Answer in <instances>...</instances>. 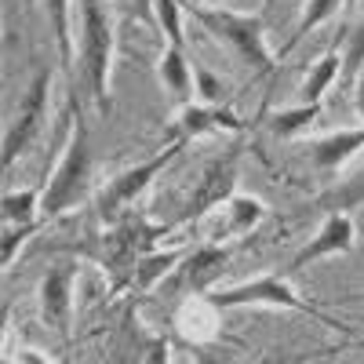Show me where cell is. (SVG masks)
Instances as JSON below:
<instances>
[{
  "instance_id": "cell-1",
  "label": "cell",
  "mask_w": 364,
  "mask_h": 364,
  "mask_svg": "<svg viewBox=\"0 0 364 364\" xmlns=\"http://www.w3.org/2000/svg\"><path fill=\"white\" fill-rule=\"evenodd\" d=\"M77 55L87 80V91L95 99V109L109 117L113 95H109V73H113V18L106 15L102 0H77Z\"/></svg>"
},
{
  "instance_id": "cell-2",
  "label": "cell",
  "mask_w": 364,
  "mask_h": 364,
  "mask_svg": "<svg viewBox=\"0 0 364 364\" xmlns=\"http://www.w3.org/2000/svg\"><path fill=\"white\" fill-rule=\"evenodd\" d=\"M190 18L208 29L223 48H230L237 55L240 66H248L255 77H269L273 73V51L266 44V29L255 15H245V11H230V8H197L190 4Z\"/></svg>"
},
{
  "instance_id": "cell-3",
  "label": "cell",
  "mask_w": 364,
  "mask_h": 364,
  "mask_svg": "<svg viewBox=\"0 0 364 364\" xmlns=\"http://www.w3.org/2000/svg\"><path fill=\"white\" fill-rule=\"evenodd\" d=\"M91 135L84 117L73 109V128H70V142L63 149V161L55 164L51 178L44 182V200H41V215L44 219H58L70 208H77L87 190H91Z\"/></svg>"
},
{
  "instance_id": "cell-4",
  "label": "cell",
  "mask_w": 364,
  "mask_h": 364,
  "mask_svg": "<svg viewBox=\"0 0 364 364\" xmlns=\"http://www.w3.org/2000/svg\"><path fill=\"white\" fill-rule=\"evenodd\" d=\"M215 310H240V306H273V310H295V314H306L314 321H321L331 331H343L346 324L328 317L324 310H317L314 302L299 299V291L291 288V281L284 273H266V277H252V281H240L230 288H215L204 295Z\"/></svg>"
},
{
  "instance_id": "cell-5",
  "label": "cell",
  "mask_w": 364,
  "mask_h": 364,
  "mask_svg": "<svg viewBox=\"0 0 364 364\" xmlns=\"http://www.w3.org/2000/svg\"><path fill=\"white\" fill-rule=\"evenodd\" d=\"M182 149H186V139H171L164 149H157V154L154 157H146V161H139V164H132L128 171H120L117 178H109L106 182V190L95 197V211H99V215L102 219H120V215H124V208L139 197V193H146L149 190V182H154L178 154H182Z\"/></svg>"
},
{
  "instance_id": "cell-6",
  "label": "cell",
  "mask_w": 364,
  "mask_h": 364,
  "mask_svg": "<svg viewBox=\"0 0 364 364\" xmlns=\"http://www.w3.org/2000/svg\"><path fill=\"white\" fill-rule=\"evenodd\" d=\"M237 175H240V142L230 146L219 161H211L200 171L197 186H193V193H190V200H186V208H182V215H178L175 226L197 223V219L211 215L215 208H223L230 197H237Z\"/></svg>"
},
{
  "instance_id": "cell-7",
  "label": "cell",
  "mask_w": 364,
  "mask_h": 364,
  "mask_svg": "<svg viewBox=\"0 0 364 364\" xmlns=\"http://www.w3.org/2000/svg\"><path fill=\"white\" fill-rule=\"evenodd\" d=\"M48 95H51V77H48V70H41L33 77V84L26 87V99H22L18 113L4 128V168H11L18 157H26V149L37 142L44 113H48Z\"/></svg>"
},
{
  "instance_id": "cell-8",
  "label": "cell",
  "mask_w": 364,
  "mask_h": 364,
  "mask_svg": "<svg viewBox=\"0 0 364 364\" xmlns=\"http://www.w3.org/2000/svg\"><path fill=\"white\" fill-rule=\"evenodd\" d=\"M230 255H233L230 248L204 240V245H197L193 252H186V259L175 266L171 281H164V288L175 291V295H208V291H215L219 277L230 266Z\"/></svg>"
},
{
  "instance_id": "cell-9",
  "label": "cell",
  "mask_w": 364,
  "mask_h": 364,
  "mask_svg": "<svg viewBox=\"0 0 364 364\" xmlns=\"http://www.w3.org/2000/svg\"><path fill=\"white\" fill-rule=\"evenodd\" d=\"M353 237H357L353 219L346 215V211H331V215H324L317 237L295 252V259H291L288 269H284V277L291 281V277H299L302 269H310L314 262H321V259H328V255H346V252H353Z\"/></svg>"
},
{
  "instance_id": "cell-10",
  "label": "cell",
  "mask_w": 364,
  "mask_h": 364,
  "mask_svg": "<svg viewBox=\"0 0 364 364\" xmlns=\"http://www.w3.org/2000/svg\"><path fill=\"white\" fill-rule=\"evenodd\" d=\"M73 281H77V266L66 262V266H55L44 273L41 281V321L55 331H66L70 328V314H73Z\"/></svg>"
},
{
  "instance_id": "cell-11",
  "label": "cell",
  "mask_w": 364,
  "mask_h": 364,
  "mask_svg": "<svg viewBox=\"0 0 364 364\" xmlns=\"http://www.w3.org/2000/svg\"><path fill=\"white\" fill-rule=\"evenodd\" d=\"M211 132H233L240 135L245 124L240 117L226 106H204V102H186L175 117V128H171V139H200V135H211Z\"/></svg>"
},
{
  "instance_id": "cell-12",
  "label": "cell",
  "mask_w": 364,
  "mask_h": 364,
  "mask_svg": "<svg viewBox=\"0 0 364 364\" xmlns=\"http://www.w3.org/2000/svg\"><path fill=\"white\" fill-rule=\"evenodd\" d=\"M262 215H266V204H262L259 197L237 193V197H230V200L223 204V215H219L215 226H211L208 240H211V245H219V240H237V237L252 233V230L262 223Z\"/></svg>"
},
{
  "instance_id": "cell-13",
  "label": "cell",
  "mask_w": 364,
  "mask_h": 364,
  "mask_svg": "<svg viewBox=\"0 0 364 364\" xmlns=\"http://www.w3.org/2000/svg\"><path fill=\"white\" fill-rule=\"evenodd\" d=\"M360 149H364V128H343V132H331L310 146V164L328 175V171H339Z\"/></svg>"
},
{
  "instance_id": "cell-14",
  "label": "cell",
  "mask_w": 364,
  "mask_h": 364,
  "mask_svg": "<svg viewBox=\"0 0 364 364\" xmlns=\"http://www.w3.org/2000/svg\"><path fill=\"white\" fill-rule=\"evenodd\" d=\"M157 77L164 84L168 95H175L182 106L193 102L197 95V87H193V66H190V58H186V48H164L161 55V63H157Z\"/></svg>"
},
{
  "instance_id": "cell-15",
  "label": "cell",
  "mask_w": 364,
  "mask_h": 364,
  "mask_svg": "<svg viewBox=\"0 0 364 364\" xmlns=\"http://www.w3.org/2000/svg\"><path fill=\"white\" fill-rule=\"evenodd\" d=\"M182 259H186V252H182V248H171V252H146V255L139 259V266H135L132 284H135L139 291L157 288L161 281H168V277H171L175 266H178Z\"/></svg>"
},
{
  "instance_id": "cell-16",
  "label": "cell",
  "mask_w": 364,
  "mask_h": 364,
  "mask_svg": "<svg viewBox=\"0 0 364 364\" xmlns=\"http://www.w3.org/2000/svg\"><path fill=\"white\" fill-rule=\"evenodd\" d=\"M321 120V102H299V106H288V109H277L269 113V135L273 139H295L302 135L310 124H317Z\"/></svg>"
},
{
  "instance_id": "cell-17",
  "label": "cell",
  "mask_w": 364,
  "mask_h": 364,
  "mask_svg": "<svg viewBox=\"0 0 364 364\" xmlns=\"http://www.w3.org/2000/svg\"><path fill=\"white\" fill-rule=\"evenodd\" d=\"M314 208L324 211V215H331V211H346V215H350V211L364 208V171H357V175L336 182L331 190H324V193L314 200Z\"/></svg>"
},
{
  "instance_id": "cell-18",
  "label": "cell",
  "mask_w": 364,
  "mask_h": 364,
  "mask_svg": "<svg viewBox=\"0 0 364 364\" xmlns=\"http://www.w3.org/2000/svg\"><path fill=\"white\" fill-rule=\"evenodd\" d=\"M339 73H343L339 51H328L324 58H317L314 70L306 73V80H302V87H299V102H321L324 91L339 80Z\"/></svg>"
},
{
  "instance_id": "cell-19",
  "label": "cell",
  "mask_w": 364,
  "mask_h": 364,
  "mask_svg": "<svg viewBox=\"0 0 364 364\" xmlns=\"http://www.w3.org/2000/svg\"><path fill=\"white\" fill-rule=\"evenodd\" d=\"M44 11H48V26H51V37L58 48V63L63 70H73V33H70V0H44Z\"/></svg>"
},
{
  "instance_id": "cell-20",
  "label": "cell",
  "mask_w": 364,
  "mask_h": 364,
  "mask_svg": "<svg viewBox=\"0 0 364 364\" xmlns=\"http://www.w3.org/2000/svg\"><path fill=\"white\" fill-rule=\"evenodd\" d=\"M41 200H44V186L4 190V197H0L4 223H37V219H44V215H41Z\"/></svg>"
},
{
  "instance_id": "cell-21",
  "label": "cell",
  "mask_w": 364,
  "mask_h": 364,
  "mask_svg": "<svg viewBox=\"0 0 364 364\" xmlns=\"http://www.w3.org/2000/svg\"><path fill=\"white\" fill-rule=\"evenodd\" d=\"M154 4V18L164 29L171 48H186V8L178 0H149Z\"/></svg>"
},
{
  "instance_id": "cell-22",
  "label": "cell",
  "mask_w": 364,
  "mask_h": 364,
  "mask_svg": "<svg viewBox=\"0 0 364 364\" xmlns=\"http://www.w3.org/2000/svg\"><path fill=\"white\" fill-rule=\"evenodd\" d=\"M343 4H346V0H306V8H302V18H299L295 33H291V41L284 44V51H281V55H288L299 41H306V37H310V29H317L321 22H328V18L336 15Z\"/></svg>"
},
{
  "instance_id": "cell-23",
  "label": "cell",
  "mask_w": 364,
  "mask_h": 364,
  "mask_svg": "<svg viewBox=\"0 0 364 364\" xmlns=\"http://www.w3.org/2000/svg\"><path fill=\"white\" fill-rule=\"evenodd\" d=\"M193 87H197V102H204V106H226L230 102V84L226 80H219L215 73H211L208 66H193Z\"/></svg>"
},
{
  "instance_id": "cell-24",
  "label": "cell",
  "mask_w": 364,
  "mask_h": 364,
  "mask_svg": "<svg viewBox=\"0 0 364 364\" xmlns=\"http://www.w3.org/2000/svg\"><path fill=\"white\" fill-rule=\"evenodd\" d=\"M364 70V18L353 26V33L346 37V55H343V84H353L357 73Z\"/></svg>"
},
{
  "instance_id": "cell-25",
  "label": "cell",
  "mask_w": 364,
  "mask_h": 364,
  "mask_svg": "<svg viewBox=\"0 0 364 364\" xmlns=\"http://www.w3.org/2000/svg\"><path fill=\"white\" fill-rule=\"evenodd\" d=\"M41 226H44V219H37V223H4V266L15 262L18 248H22L33 233H41Z\"/></svg>"
},
{
  "instance_id": "cell-26",
  "label": "cell",
  "mask_w": 364,
  "mask_h": 364,
  "mask_svg": "<svg viewBox=\"0 0 364 364\" xmlns=\"http://www.w3.org/2000/svg\"><path fill=\"white\" fill-rule=\"evenodd\" d=\"M353 106H357V113H360V120H364V70H360L357 80H353Z\"/></svg>"
},
{
  "instance_id": "cell-27",
  "label": "cell",
  "mask_w": 364,
  "mask_h": 364,
  "mask_svg": "<svg viewBox=\"0 0 364 364\" xmlns=\"http://www.w3.org/2000/svg\"><path fill=\"white\" fill-rule=\"evenodd\" d=\"M18 364H51V360H48L41 350H29V346H26V350H18Z\"/></svg>"
},
{
  "instance_id": "cell-28",
  "label": "cell",
  "mask_w": 364,
  "mask_h": 364,
  "mask_svg": "<svg viewBox=\"0 0 364 364\" xmlns=\"http://www.w3.org/2000/svg\"><path fill=\"white\" fill-rule=\"evenodd\" d=\"M190 4H197V8H211V4H223V0H190Z\"/></svg>"
},
{
  "instance_id": "cell-29",
  "label": "cell",
  "mask_w": 364,
  "mask_h": 364,
  "mask_svg": "<svg viewBox=\"0 0 364 364\" xmlns=\"http://www.w3.org/2000/svg\"><path fill=\"white\" fill-rule=\"evenodd\" d=\"M197 364H219V360H215V357H208V353H200V357H197Z\"/></svg>"
},
{
  "instance_id": "cell-30",
  "label": "cell",
  "mask_w": 364,
  "mask_h": 364,
  "mask_svg": "<svg viewBox=\"0 0 364 364\" xmlns=\"http://www.w3.org/2000/svg\"><path fill=\"white\" fill-rule=\"evenodd\" d=\"M360 346H364V343H360Z\"/></svg>"
}]
</instances>
